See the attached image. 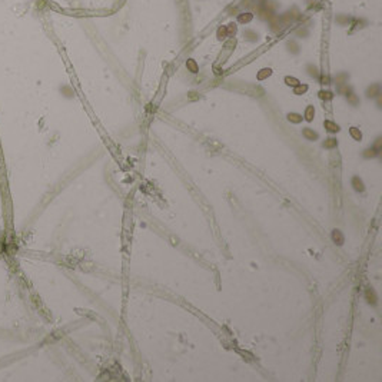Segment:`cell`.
I'll list each match as a JSON object with an SVG mask.
<instances>
[{"instance_id":"obj_11","label":"cell","mask_w":382,"mask_h":382,"mask_svg":"<svg viewBox=\"0 0 382 382\" xmlns=\"http://www.w3.org/2000/svg\"><path fill=\"white\" fill-rule=\"evenodd\" d=\"M351 133L353 137H357V139H361V132H358L357 129H351Z\"/></svg>"},{"instance_id":"obj_5","label":"cell","mask_w":382,"mask_h":382,"mask_svg":"<svg viewBox=\"0 0 382 382\" xmlns=\"http://www.w3.org/2000/svg\"><path fill=\"white\" fill-rule=\"evenodd\" d=\"M332 238H333L335 243H338V245H342V243H343V236H342V233L339 231H333Z\"/></svg>"},{"instance_id":"obj_10","label":"cell","mask_w":382,"mask_h":382,"mask_svg":"<svg viewBox=\"0 0 382 382\" xmlns=\"http://www.w3.org/2000/svg\"><path fill=\"white\" fill-rule=\"evenodd\" d=\"M286 83H288V85H292V86H298V85H299L298 80H296V79H293V77H286Z\"/></svg>"},{"instance_id":"obj_9","label":"cell","mask_w":382,"mask_h":382,"mask_svg":"<svg viewBox=\"0 0 382 382\" xmlns=\"http://www.w3.org/2000/svg\"><path fill=\"white\" fill-rule=\"evenodd\" d=\"M323 146L325 147H333V146H336V140L335 139H329V140H326L323 143Z\"/></svg>"},{"instance_id":"obj_4","label":"cell","mask_w":382,"mask_h":382,"mask_svg":"<svg viewBox=\"0 0 382 382\" xmlns=\"http://www.w3.org/2000/svg\"><path fill=\"white\" fill-rule=\"evenodd\" d=\"M303 135H305V137L309 139V140H315V139H318V133H316V132H313V130H311V129H305V130H303Z\"/></svg>"},{"instance_id":"obj_6","label":"cell","mask_w":382,"mask_h":382,"mask_svg":"<svg viewBox=\"0 0 382 382\" xmlns=\"http://www.w3.org/2000/svg\"><path fill=\"white\" fill-rule=\"evenodd\" d=\"M325 126H328V130H331V132H338V130H339L338 125L332 123V122H325Z\"/></svg>"},{"instance_id":"obj_3","label":"cell","mask_w":382,"mask_h":382,"mask_svg":"<svg viewBox=\"0 0 382 382\" xmlns=\"http://www.w3.org/2000/svg\"><path fill=\"white\" fill-rule=\"evenodd\" d=\"M367 299H368V302L369 303H372V305H375L377 303V295H375V292H374V289H367Z\"/></svg>"},{"instance_id":"obj_7","label":"cell","mask_w":382,"mask_h":382,"mask_svg":"<svg viewBox=\"0 0 382 382\" xmlns=\"http://www.w3.org/2000/svg\"><path fill=\"white\" fill-rule=\"evenodd\" d=\"M289 120L295 122V123H299V122L302 120V116L296 115V113H292V115H289Z\"/></svg>"},{"instance_id":"obj_2","label":"cell","mask_w":382,"mask_h":382,"mask_svg":"<svg viewBox=\"0 0 382 382\" xmlns=\"http://www.w3.org/2000/svg\"><path fill=\"white\" fill-rule=\"evenodd\" d=\"M379 93H381V89H379V86L378 85H374L372 87H369L368 89V97H375V96H379Z\"/></svg>"},{"instance_id":"obj_12","label":"cell","mask_w":382,"mask_h":382,"mask_svg":"<svg viewBox=\"0 0 382 382\" xmlns=\"http://www.w3.org/2000/svg\"><path fill=\"white\" fill-rule=\"evenodd\" d=\"M308 69H309V73H311L312 76H315V77H318V70H316V67H312V66H309Z\"/></svg>"},{"instance_id":"obj_13","label":"cell","mask_w":382,"mask_h":382,"mask_svg":"<svg viewBox=\"0 0 382 382\" xmlns=\"http://www.w3.org/2000/svg\"><path fill=\"white\" fill-rule=\"evenodd\" d=\"M305 90H306V86H302V87H301V86H299V89H296V93H298V95H299V93H301V92H305Z\"/></svg>"},{"instance_id":"obj_8","label":"cell","mask_w":382,"mask_h":382,"mask_svg":"<svg viewBox=\"0 0 382 382\" xmlns=\"http://www.w3.org/2000/svg\"><path fill=\"white\" fill-rule=\"evenodd\" d=\"M305 116H306V120H312V116H313V107H308L306 109V113H305Z\"/></svg>"},{"instance_id":"obj_1","label":"cell","mask_w":382,"mask_h":382,"mask_svg":"<svg viewBox=\"0 0 382 382\" xmlns=\"http://www.w3.org/2000/svg\"><path fill=\"white\" fill-rule=\"evenodd\" d=\"M352 185H353V189H355L357 192H363V191H365V186H363L362 181L359 179V177H357V176L352 179Z\"/></svg>"}]
</instances>
